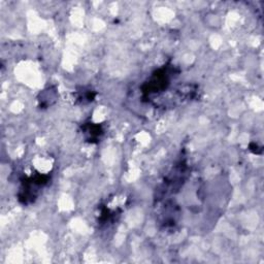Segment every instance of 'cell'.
<instances>
[{"mask_svg":"<svg viewBox=\"0 0 264 264\" xmlns=\"http://www.w3.org/2000/svg\"><path fill=\"white\" fill-rule=\"evenodd\" d=\"M171 70L170 67H163L158 69L149 82H147L142 86V93L145 96H149L154 93H159L162 92L167 88V86L171 84Z\"/></svg>","mask_w":264,"mask_h":264,"instance_id":"obj_1","label":"cell"},{"mask_svg":"<svg viewBox=\"0 0 264 264\" xmlns=\"http://www.w3.org/2000/svg\"><path fill=\"white\" fill-rule=\"evenodd\" d=\"M87 131L90 135V137L88 138L89 140H93V139H96L98 138L101 134H102V130H101V127L99 125H91V126H87Z\"/></svg>","mask_w":264,"mask_h":264,"instance_id":"obj_2","label":"cell"}]
</instances>
